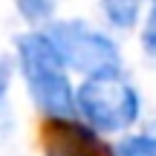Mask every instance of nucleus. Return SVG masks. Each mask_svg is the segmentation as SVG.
<instances>
[{
	"mask_svg": "<svg viewBox=\"0 0 156 156\" xmlns=\"http://www.w3.org/2000/svg\"><path fill=\"white\" fill-rule=\"evenodd\" d=\"M17 55L20 69L29 84L35 104L46 110L52 119H67L75 110V95L67 78V64L46 38V32H32L17 38Z\"/></svg>",
	"mask_w": 156,
	"mask_h": 156,
	"instance_id": "1",
	"label": "nucleus"
},
{
	"mask_svg": "<svg viewBox=\"0 0 156 156\" xmlns=\"http://www.w3.org/2000/svg\"><path fill=\"white\" fill-rule=\"evenodd\" d=\"M75 107L98 130H124L139 116V95L119 73L93 75L78 87Z\"/></svg>",
	"mask_w": 156,
	"mask_h": 156,
	"instance_id": "2",
	"label": "nucleus"
},
{
	"mask_svg": "<svg viewBox=\"0 0 156 156\" xmlns=\"http://www.w3.org/2000/svg\"><path fill=\"white\" fill-rule=\"evenodd\" d=\"M46 38L52 41V46L58 49V55L64 58L67 67L87 73L90 78L119 73V67H122L116 44L107 35L90 29L87 23H78V20L52 23L46 29Z\"/></svg>",
	"mask_w": 156,
	"mask_h": 156,
	"instance_id": "3",
	"label": "nucleus"
},
{
	"mask_svg": "<svg viewBox=\"0 0 156 156\" xmlns=\"http://www.w3.org/2000/svg\"><path fill=\"white\" fill-rule=\"evenodd\" d=\"M41 142L46 156H116L95 130L73 119H49L41 130Z\"/></svg>",
	"mask_w": 156,
	"mask_h": 156,
	"instance_id": "4",
	"label": "nucleus"
},
{
	"mask_svg": "<svg viewBox=\"0 0 156 156\" xmlns=\"http://www.w3.org/2000/svg\"><path fill=\"white\" fill-rule=\"evenodd\" d=\"M145 0H101V9H104V17L119 29H130L136 20H139V12Z\"/></svg>",
	"mask_w": 156,
	"mask_h": 156,
	"instance_id": "5",
	"label": "nucleus"
},
{
	"mask_svg": "<svg viewBox=\"0 0 156 156\" xmlns=\"http://www.w3.org/2000/svg\"><path fill=\"white\" fill-rule=\"evenodd\" d=\"M116 156H156V136H127L119 142Z\"/></svg>",
	"mask_w": 156,
	"mask_h": 156,
	"instance_id": "6",
	"label": "nucleus"
},
{
	"mask_svg": "<svg viewBox=\"0 0 156 156\" xmlns=\"http://www.w3.org/2000/svg\"><path fill=\"white\" fill-rule=\"evenodd\" d=\"M17 6H20L23 17H29V20H46L52 15L49 0H17Z\"/></svg>",
	"mask_w": 156,
	"mask_h": 156,
	"instance_id": "7",
	"label": "nucleus"
},
{
	"mask_svg": "<svg viewBox=\"0 0 156 156\" xmlns=\"http://www.w3.org/2000/svg\"><path fill=\"white\" fill-rule=\"evenodd\" d=\"M142 46H145V55L156 64V0H153V9L145 20V32H142Z\"/></svg>",
	"mask_w": 156,
	"mask_h": 156,
	"instance_id": "8",
	"label": "nucleus"
}]
</instances>
